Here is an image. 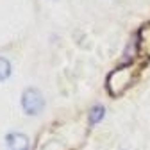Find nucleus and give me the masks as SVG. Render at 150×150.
<instances>
[{"label": "nucleus", "mask_w": 150, "mask_h": 150, "mask_svg": "<svg viewBox=\"0 0 150 150\" xmlns=\"http://www.w3.org/2000/svg\"><path fill=\"white\" fill-rule=\"evenodd\" d=\"M22 107L27 115H32V116L40 115L45 107V98L41 95V91L36 88H27L22 95Z\"/></svg>", "instance_id": "f257e3e1"}, {"label": "nucleus", "mask_w": 150, "mask_h": 150, "mask_svg": "<svg viewBox=\"0 0 150 150\" xmlns=\"http://www.w3.org/2000/svg\"><path fill=\"white\" fill-rule=\"evenodd\" d=\"M7 150H29V138L22 132H11L6 138Z\"/></svg>", "instance_id": "f03ea898"}, {"label": "nucleus", "mask_w": 150, "mask_h": 150, "mask_svg": "<svg viewBox=\"0 0 150 150\" xmlns=\"http://www.w3.org/2000/svg\"><path fill=\"white\" fill-rule=\"evenodd\" d=\"M104 115H105V109H104L102 105H95V107L89 111V123H91V125L98 123V122L104 118Z\"/></svg>", "instance_id": "7ed1b4c3"}, {"label": "nucleus", "mask_w": 150, "mask_h": 150, "mask_svg": "<svg viewBox=\"0 0 150 150\" xmlns=\"http://www.w3.org/2000/svg\"><path fill=\"white\" fill-rule=\"evenodd\" d=\"M11 75V64L7 59L0 57V81H6L7 77Z\"/></svg>", "instance_id": "20e7f679"}]
</instances>
